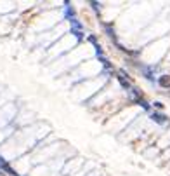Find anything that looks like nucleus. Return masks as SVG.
Here are the masks:
<instances>
[{
	"instance_id": "nucleus-2",
	"label": "nucleus",
	"mask_w": 170,
	"mask_h": 176,
	"mask_svg": "<svg viewBox=\"0 0 170 176\" xmlns=\"http://www.w3.org/2000/svg\"><path fill=\"white\" fill-rule=\"evenodd\" d=\"M151 117H153V120H156V122H160V124H163V122L167 120L165 117H163V115H160V113H153Z\"/></svg>"
},
{
	"instance_id": "nucleus-1",
	"label": "nucleus",
	"mask_w": 170,
	"mask_h": 176,
	"mask_svg": "<svg viewBox=\"0 0 170 176\" xmlns=\"http://www.w3.org/2000/svg\"><path fill=\"white\" fill-rule=\"evenodd\" d=\"M160 84L163 87H170V75H162L160 77Z\"/></svg>"
}]
</instances>
